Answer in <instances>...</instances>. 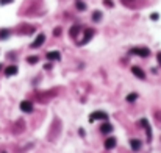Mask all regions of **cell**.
Wrapping results in <instances>:
<instances>
[{"label":"cell","instance_id":"obj_1","mask_svg":"<svg viewBox=\"0 0 161 153\" xmlns=\"http://www.w3.org/2000/svg\"><path fill=\"white\" fill-rule=\"evenodd\" d=\"M94 120H108V114L103 113V111H96L89 116V122H94Z\"/></svg>","mask_w":161,"mask_h":153},{"label":"cell","instance_id":"obj_2","mask_svg":"<svg viewBox=\"0 0 161 153\" xmlns=\"http://www.w3.org/2000/svg\"><path fill=\"white\" fill-rule=\"evenodd\" d=\"M130 53H133V55H139V56L145 58V56H149V55H150V50H149V49H145V47H135V49H131V50H130Z\"/></svg>","mask_w":161,"mask_h":153},{"label":"cell","instance_id":"obj_3","mask_svg":"<svg viewBox=\"0 0 161 153\" xmlns=\"http://www.w3.org/2000/svg\"><path fill=\"white\" fill-rule=\"evenodd\" d=\"M44 41H46V35H42V33H41V35H38V36H36V39L33 41L31 47H33V49H38V47H41V46L44 44Z\"/></svg>","mask_w":161,"mask_h":153},{"label":"cell","instance_id":"obj_4","mask_svg":"<svg viewBox=\"0 0 161 153\" xmlns=\"http://www.w3.org/2000/svg\"><path fill=\"white\" fill-rule=\"evenodd\" d=\"M131 72H133V75H135V77H138L139 80H144V78H145L144 71H142L141 67H138V66H133V67H131Z\"/></svg>","mask_w":161,"mask_h":153},{"label":"cell","instance_id":"obj_5","mask_svg":"<svg viewBox=\"0 0 161 153\" xmlns=\"http://www.w3.org/2000/svg\"><path fill=\"white\" fill-rule=\"evenodd\" d=\"M100 131H102L103 134H108V133H111V131H113V125H111V123H108V120H103L102 127H100Z\"/></svg>","mask_w":161,"mask_h":153},{"label":"cell","instance_id":"obj_6","mask_svg":"<svg viewBox=\"0 0 161 153\" xmlns=\"http://www.w3.org/2000/svg\"><path fill=\"white\" fill-rule=\"evenodd\" d=\"M20 109L25 111V113H31V111H33V103H31V102L24 100V102L20 103Z\"/></svg>","mask_w":161,"mask_h":153},{"label":"cell","instance_id":"obj_7","mask_svg":"<svg viewBox=\"0 0 161 153\" xmlns=\"http://www.w3.org/2000/svg\"><path fill=\"white\" fill-rule=\"evenodd\" d=\"M116 144H117V141H116V137H108L105 141V148H108V150H111V148H114L116 147Z\"/></svg>","mask_w":161,"mask_h":153},{"label":"cell","instance_id":"obj_8","mask_svg":"<svg viewBox=\"0 0 161 153\" xmlns=\"http://www.w3.org/2000/svg\"><path fill=\"white\" fill-rule=\"evenodd\" d=\"M60 58H61L60 52H49L47 53V60H50V61H60Z\"/></svg>","mask_w":161,"mask_h":153},{"label":"cell","instance_id":"obj_9","mask_svg":"<svg viewBox=\"0 0 161 153\" xmlns=\"http://www.w3.org/2000/svg\"><path fill=\"white\" fill-rule=\"evenodd\" d=\"M17 74V66H9L5 69V75L6 77H13V75H16Z\"/></svg>","mask_w":161,"mask_h":153},{"label":"cell","instance_id":"obj_10","mask_svg":"<svg viewBox=\"0 0 161 153\" xmlns=\"http://www.w3.org/2000/svg\"><path fill=\"white\" fill-rule=\"evenodd\" d=\"M130 145H131V150H135V151H138V150L141 148L142 142L139 141V139H131V141H130Z\"/></svg>","mask_w":161,"mask_h":153},{"label":"cell","instance_id":"obj_11","mask_svg":"<svg viewBox=\"0 0 161 153\" xmlns=\"http://www.w3.org/2000/svg\"><path fill=\"white\" fill-rule=\"evenodd\" d=\"M92 36H94V30H92V28H88V30H86V36H85V39H83V41H82V42H80V44L83 46V44L89 42V41H91V38H92Z\"/></svg>","mask_w":161,"mask_h":153},{"label":"cell","instance_id":"obj_12","mask_svg":"<svg viewBox=\"0 0 161 153\" xmlns=\"http://www.w3.org/2000/svg\"><path fill=\"white\" fill-rule=\"evenodd\" d=\"M141 125L144 128H147V134H149V139H152V130H150V125L147 122V119H141Z\"/></svg>","mask_w":161,"mask_h":153},{"label":"cell","instance_id":"obj_13","mask_svg":"<svg viewBox=\"0 0 161 153\" xmlns=\"http://www.w3.org/2000/svg\"><path fill=\"white\" fill-rule=\"evenodd\" d=\"M80 30H82V27H80V25H74L72 28L69 30V35H71L72 38H77V35L80 33Z\"/></svg>","mask_w":161,"mask_h":153},{"label":"cell","instance_id":"obj_14","mask_svg":"<svg viewBox=\"0 0 161 153\" xmlns=\"http://www.w3.org/2000/svg\"><path fill=\"white\" fill-rule=\"evenodd\" d=\"M136 99H138V94H135V92H131V94L127 95V102H135Z\"/></svg>","mask_w":161,"mask_h":153},{"label":"cell","instance_id":"obj_15","mask_svg":"<svg viewBox=\"0 0 161 153\" xmlns=\"http://www.w3.org/2000/svg\"><path fill=\"white\" fill-rule=\"evenodd\" d=\"M100 19H102V13H100V11H96V13H94V14H92V20L99 22Z\"/></svg>","mask_w":161,"mask_h":153},{"label":"cell","instance_id":"obj_16","mask_svg":"<svg viewBox=\"0 0 161 153\" xmlns=\"http://www.w3.org/2000/svg\"><path fill=\"white\" fill-rule=\"evenodd\" d=\"M9 36V30H0V39H6Z\"/></svg>","mask_w":161,"mask_h":153},{"label":"cell","instance_id":"obj_17","mask_svg":"<svg viewBox=\"0 0 161 153\" xmlns=\"http://www.w3.org/2000/svg\"><path fill=\"white\" fill-rule=\"evenodd\" d=\"M27 61H28L30 64H36L38 63V56H28V58H27Z\"/></svg>","mask_w":161,"mask_h":153},{"label":"cell","instance_id":"obj_18","mask_svg":"<svg viewBox=\"0 0 161 153\" xmlns=\"http://www.w3.org/2000/svg\"><path fill=\"white\" fill-rule=\"evenodd\" d=\"M77 8H78L80 11H85V9H86V5H85L83 2H77Z\"/></svg>","mask_w":161,"mask_h":153},{"label":"cell","instance_id":"obj_19","mask_svg":"<svg viewBox=\"0 0 161 153\" xmlns=\"http://www.w3.org/2000/svg\"><path fill=\"white\" fill-rule=\"evenodd\" d=\"M61 33V28H60V27H58V28H55V30H53V35H55V36H58Z\"/></svg>","mask_w":161,"mask_h":153},{"label":"cell","instance_id":"obj_20","mask_svg":"<svg viewBox=\"0 0 161 153\" xmlns=\"http://www.w3.org/2000/svg\"><path fill=\"white\" fill-rule=\"evenodd\" d=\"M105 6H113V2H111V0H105Z\"/></svg>","mask_w":161,"mask_h":153},{"label":"cell","instance_id":"obj_21","mask_svg":"<svg viewBox=\"0 0 161 153\" xmlns=\"http://www.w3.org/2000/svg\"><path fill=\"white\" fill-rule=\"evenodd\" d=\"M13 0H0V5H6V3H11Z\"/></svg>","mask_w":161,"mask_h":153},{"label":"cell","instance_id":"obj_22","mask_svg":"<svg viewBox=\"0 0 161 153\" xmlns=\"http://www.w3.org/2000/svg\"><path fill=\"white\" fill-rule=\"evenodd\" d=\"M158 17H159V16H158V14H156V13H153V14H152V16H150V19H152V20H156V19H158Z\"/></svg>","mask_w":161,"mask_h":153},{"label":"cell","instance_id":"obj_23","mask_svg":"<svg viewBox=\"0 0 161 153\" xmlns=\"http://www.w3.org/2000/svg\"><path fill=\"white\" fill-rule=\"evenodd\" d=\"M158 58H159V63H161V53H158Z\"/></svg>","mask_w":161,"mask_h":153},{"label":"cell","instance_id":"obj_24","mask_svg":"<svg viewBox=\"0 0 161 153\" xmlns=\"http://www.w3.org/2000/svg\"><path fill=\"white\" fill-rule=\"evenodd\" d=\"M0 69H2V66H0Z\"/></svg>","mask_w":161,"mask_h":153}]
</instances>
